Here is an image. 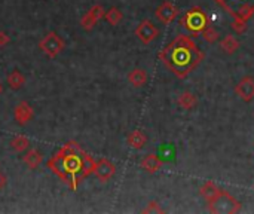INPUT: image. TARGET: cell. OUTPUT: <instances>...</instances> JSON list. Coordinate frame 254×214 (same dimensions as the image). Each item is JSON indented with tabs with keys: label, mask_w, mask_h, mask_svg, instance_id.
Segmentation results:
<instances>
[{
	"label": "cell",
	"mask_w": 254,
	"mask_h": 214,
	"mask_svg": "<svg viewBox=\"0 0 254 214\" xmlns=\"http://www.w3.org/2000/svg\"><path fill=\"white\" fill-rule=\"evenodd\" d=\"M48 168L71 191H77L79 183L94 174L95 161L77 142H67L48 161Z\"/></svg>",
	"instance_id": "obj_1"
},
{
	"label": "cell",
	"mask_w": 254,
	"mask_h": 214,
	"mask_svg": "<svg viewBox=\"0 0 254 214\" xmlns=\"http://www.w3.org/2000/svg\"><path fill=\"white\" fill-rule=\"evenodd\" d=\"M158 57L179 79H185L204 60L202 51L193 39L186 34H179L159 52Z\"/></svg>",
	"instance_id": "obj_2"
},
{
	"label": "cell",
	"mask_w": 254,
	"mask_h": 214,
	"mask_svg": "<svg viewBox=\"0 0 254 214\" xmlns=\"http://www.w3.org/2000/svg\"><path fill=\"white\" fill-rule=\"evenodd\" d=\"M208 209L214 214H235L241 212L243 204L235 197H232L229 192L220 189L217 197L208 203Z\"/></svg>",
	"instance_id": "obj_3"
},
{
	"label": "cell",
	"mask_w": 254,
	"mask_h": 214,
	"mask_svg": "<svg viewBox=\"0 0 254 214\" xmlns=\"http://www.w3.org/2000/svg\"><path fill=\"white\" fill-rule=\"evenodd\" d=\"M180 25H183L192 34H201L202 30L208 25V16H207V13L204 12L202 7L196 6V7L189 9L180 18Z\"/></svg>",
	"instance_id": "obj_4"
},
{
	"label": "cell",
	"mask_w": 254,
	"mask_h": 214,
	"mask_svg": "<svg viewBox=\"0 0 254 214\" xmlns=\"http://www.w3.org/2000/svg\"><path fill=\"white\" fill-rule=\"evenodd\" d=\"M39 48L40 51L49 57V58H57L60 55V52L65 48V43L63 40V37L55 33V31H49L40 42H39Z\"/></svg>",
	"instance_id": "obj_5"
},
{
	"label": "cell",
	"mask_w": 254,
	"mask_h": 214,
	"mask_svg": "<svg viewBox=\"0 0 254 214\" xmlns=\"http://www.w3.org/2000/svg\"><path fill=\"white\" fill-rule=\"evenodd\" d=\"M135 36L143 45H149L159 36V30L150 19H143L135 28Z\"/></svg>",
	"instance_id": "obj_6"
},
{
	"label": "cell",
	"mask_w": 254,
	"mask_h": 214,
	"mask_svg": "<svg viewBox=\"0 0 254 214\" xmlns=\"http://www.w3.org/2000/svg\"><path fill=\"white\" fill-rule=\"evenodd\" d=\"M104 15H106V10H104V7H103L101 4L92 6V7L82 16V19H80L82 28H83V30H88V31L92 30V28L95 27V24H97L100 19L104 18Z\"/></svg>",
	"instance_id": "obj_7"
},
{
	"label": "cell",
	"mask_w": 254,
	"mask_h": 214,
	"mask_svg": "<svg viewBox=\"0 0 254 214\" xmlns=\"http://www.w3.org/2000/svg\"><path fill=\"white\" fill-rule=\"evenodd\" d=\"M116 173V167L112 161L106 159V158H101L100 161L95 162V170H94V174L95 177L101 182V183H106L109 180H112V177L115 176Z\"/></svg>",
	"instance_id": "obj_8"
},
{
	"label": "cell",
	"mask_w": 254,
	"mask_h": 214,
	"mask_svg": "<svg viewBox=\"0 0 254 214\" xmlns=\"http://www.w3.org/2000/svg\"><path fill=\"white\" fill-rule=\"evenodd\" d=\"M155 13H156V18L162 24H171L179 15V7L176 4H173L171 1H164L158 6Z\"/></svg>",
	"instance_id": "obj_9"
},
{
	"label": "cell",
	"mask_w": 254,
	"mask_h": 214,
	"mask_svg": "<svg viewBox=\"0 0 254 214\" xmlns=\"http://www.w3.org/2000/svg\"><path fill=\"white\" fill-rule=\"evenodd\" d=\"M235 94L246 103H250L254 98V77L246 76L235 86Z\"/></svg>",
	"instance_id": "obj_10"
},
{
	"label": "cell",
	"mask_w": 254,
	"mask_h": 214,
	"mask_svg": "<svg viewBox=\"0 0 254 214\" xmlns=\"http://www.w3.org/2000/svg\"><path fill=\"white\" fill-rule=\"evenodd\" d=\"M33 107L27 103V101H21L15 109H13V118L16 121L18 125L24 127L25 124H28L33 119Z\"/></svg>",
	"instance_id": "obj_11"
},
{
	"label": "cell",
	"mask_w": 254,
	"mask_h": 214,
	"mask_svg": "<svg viewBox=\"0 0 254 214\" xmlns=\"http://www.w3.org/2000/svg\"><path fill=\"white\" fill-rule=\"evenodd\" d=\"M140 165H141V168H143L146 173H149V174H155V173H158V171L162 168L164 162H162V159H161L158 155H155V153H149V155H146V156L141 159Z\"/></svg>",
	"instance_id": "obj_12"
},
{
	"label": "cell",
	"mask_w": 254,
	"mask_h": 214,
	"mask_svg": "<svg viewBox=\"0 0 254 214\" xmlns=\"http://www.w3.org/2000/svg\"><path fill=\"white\" fill-rule=\"evenodd\" d=\"M128 82L134 88H141L147 83V71L144 69H132L128 73Z\"/></svg>",
	"instance_id": "obj_13"
},
{
	"label": "cell",
	"mask_w": 254,
	"mask_h": 214,
	"mask_svg": "<svg viewBox=\"0 0 254 214\" xmlns=\"http://www.w3.org/2000/svg\"><path fill=\"white\" fill-rule=\"evenodd\" d=\"M127 143H128L129 147H132V149H135V150H140V149H143V147L146 146L147 137H146V134H144L143 131L135 130V131H132L131 134H128Z\"/></svg>",
	"instance_id": "obj_14"
},
{
	"label": "cell",
	"mask_w": 254,
	"mask_h": 214,
	"mask_svg": "<svg viewBox=\"0 0 254 214\" xmlns=\"http://www.w3.org/2000/svg\"><path fill=\"white\" fill-rule=\"evenodd\" d=\"M22 162L30 168V170H36L40 167V164L43 162V155L37 150V149H30L24 156H22Z\"/></svg>",
	"instance_id": "obj_15"
},
{
	"label": "cell",
	"mask_w": 254,
	"mask_h": 214,
	"mask_svg": "<svg viewBox=\"0 0 254 214\" xmlns=\"http://www.w3.org/2000/svg\"><path fill=\"white\" fill-rule=\"evenodd\" d=\"M220 46H222V49H223L226 54L232 55V54H235V52L240 49L241 43H240V40H238L235 36H232V34H226V36L222 39Z\"/></svg>",
	"instance_id": "obj_16"
},
{
	"label": "cell",
	"mask_w": 254,
	"mask_h": 214,
	"mask_svg": "<svg viewBox=\"0 0 254 214\" xmlns=\"http://www.w3.org/2000/svg\"><path fill=\"white\" fill-rule=\"evenodd\" d=\"M177 103H179V106L182 107V109H185V110H192L196 104H198V98H196V95L193 94V92H183L180 97H179V100H177Z\"/></svg>",
	"instance_id": "obj_17"
},
{
	"label": "cell",
	"mask_w": 254,
	"mask_h": 214,
	"mask_svg": "<svg viewBox=\"0 0 254 214\" xmlns=\"http://www.w3.org/2000/svg\"><path fill=\"white\" fill-rule=\"evenodd\" d=\"M219 192H220V189H219L213 182H205V183L199 188V194H201V197H202L207 203H210L213 198H216Z\"/></svg>",
	"instance_id": "obj_18"
},
{
	"label": "cell",
	"mask_w": 254,
	"mask_h": 214,
	"mask_svg": "<svg viewBox=\"0 0 254 214\" xmlns=\"http://www.w3.org/2000/svg\"><path fill=\"white\" fill-rule=\"evenodd\" d=\"M6 80H7L9 88H10V89H13V91L21 89V88L24 86V83H25V77H24V76H22V73H21V71H18V70H13L12 73H9Z\"/></svg>",
	"instance_id": "obj_19"
},
{
	"label": "cell",
	"mask_w": 254,
	"mask_h": 214,
	"mask_svg": "<svg viewBox=\"0 0 254 214\" xmlns=\"http://www.w3.org/2000/svg\"><path fill=\"white\" fill-rule=\"evenodd\" d=\"M9 144H10V149L12 150L21 153V152H24V150H27L30 147V140L27 137H24V136H16V137H13L10 140Z\"/></svg>",
	"instance_id": "obj_20"
},
{
	"label": "cell",
	"mask_w": 254,
	"mask_h": 214,
	"mask_svg": "<svg viewBox=\"0 0 254 214\" xmlns=\"http://www.w3.org/2000/svg\"><path fill=\"white\" fill-rule=\"evenodd\" d=\"M104 18H106V21H107L110 25H118V24L122 21L124 13H122V10L118 9V7H110V9L106 12Z\"/></svg>",
	"instance_id": "obj_21"
},
{
	"label": "cell",
	"mask_w": 254,
	"mask_h": 214,
	"mask_svg": "<svg viewBox=\"0 0 254 214\" xmlns=\"http://www.w3.org/2000/svg\"><path fill=\"white\" fill-rule=\"evenodd\" d=\"M202 37H204V40L207 42V43H214V42H217L219 40V31L214 28V27H211L210 24L202 30Z\"/></svg>",
	"instance_id": "obj_22"
},
{
	"label": "cell",
	"mask_w": 254,
	"mask_h": 214,
	"mask_svg": "<svg viewBox=\"0 0 254 214\" xmlns=\"http://www.w3.org/2000/svg\"><path fill=\"white\" fill-rule=\"evenodd\" d=\"M232 28L238 33V34H243L246 30H247V21L241 19L240 16H234V21H232Z\"/></svg>",
	"instance_id": "obj_23"
},
{
	"label": "cell",
	"mask_w": 254,
	"mask_h": 214,
	"mask_svg": "<svg viewBox=\"0 0 254 214\" xmlns=\"http://www.w3.org/2000/svg\"><path fill=\"white\" fill-rule=\"evenodd\" d=\"M143 213H164V210L159 207V204L156 201H150L147 204V207L143 210Z\"/></svg>",
	"instance_id": "obj_24"
},
{
	"label": "cell",
	"mask_w": 254,
	"mask_h": 214,
	"mask_svg": "<svg viewBox=\"0 0 254 214\" xmlns=\"http://www.w3.org/2000/svg\"><path fill=\"white\" fill-rule=\"evenodd\" d=\"M9 42H10L9 36L4 31H0V48H4L6 45H9Z\"/></svg>",
	"instance_id": "obj_25"
},
{
	"label": "cell",
	"mask_w": 254,
	"mask_h": 214,
	"mask_svg": "<svg viewBox=\"0 0 254 214\" xmlns=\"http://www.w3.org/2000/svg\"><path fill=\"white\" fill-rule=\"evenodd\" d=\"M216 1H217L219 4H222V6H223V7H225V9H226V10H228L231 15H234V12H235V10H232V9H231V7L226 4V0H216Z\"/></svg>",
	"instance_id": "obj_26"
},
{
	"label": "cell",
	"mask_w": 254,
	"mask_h": 214,
	"mask_svg": "<svg viewBox=\"0 0 254 214\" xmlns=\"http://www.w3.org/2000/svg\"><path fill=\"white\" fill-rule=\"evenodd\" d=\"M6 183H7V179H6V176H4L3 173H0V189H3V188L6 186Z\"/></svg>",
	"instance_id": "obj_27"
},
{
	"label": "cell",
	"mask_w": 254,
	"mask_h": 214,
	"mask_svg": "<svg viewBox=\"0 0 254 214\" xmlns=\"http://www.w3.org/2000/svg\"><path fill=\"white\" fill-rule=\"evenodd\" d=\"M3 92V86H1V83H0V94Z\"/></svg>",
	"instance_id": "obj_28"
},
{
	"label": "cell",
	"mask_w": 254,
	"mask_h": 214,
	"mask_svg": "<svg viewBox=\"0 0 254 214\" xmlns=\"http://www.w3.org/2000/svg\"><path fill=\"white\" fill-rule=\"evenodd\" d=\"M244 1H246V0H244Z\"/></svg>",
	"instance_id": "obj_29"
}]
</instances>
